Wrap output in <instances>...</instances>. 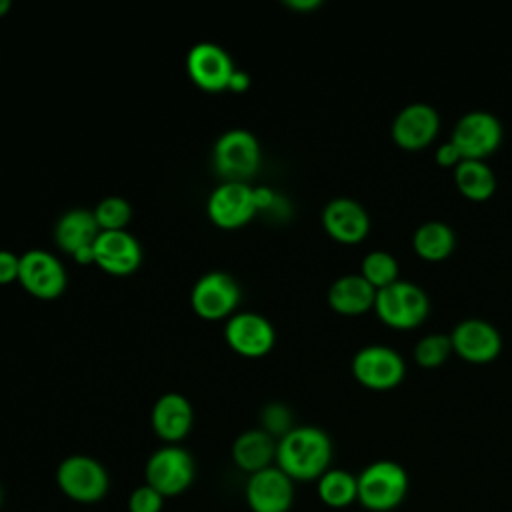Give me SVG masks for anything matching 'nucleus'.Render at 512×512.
<instances>
[{"label":"nucleus","mask_w":512,"mask_h":512,"mask_svg":"<svg viewBox=\"0 0 512 512\" xmlns=\"http://www.w3.org/2000/svg\"><path fill=\"white\" fill-rule=\"evenodd\" d=\"M332 460V440L318 426H294L276 442V466L292 480H318Z\"/></svg>","instance_id":"f257e3e1"},{"label":"nucleus","mask_w":512,"mask_h":512,"mask_svg":"<svg viewBox=\"0 0 512 512\" xmlns=\"http://www.w3.org/2000/svg\"><path fill=\"white\" fill-rule=\"evenodd\" d=\"M358 502L370 512L398 508L408 492V474L394 460H376L358 476Z\"/></svg>","instance_id":"f03ea898"},{"label":"nucleus","mask_w":512,"mask_h":512,"mask_svg":"<svg viewBox=\"0 0 512 512\" xmlns=\"http://www.w3.org/2000/svg\"><path fill=\"white\" fill-rule=\"evenodd\" d=\"M260 142L250 130L230 128L212 148V164L222 182H248L260 168Z\"/></svg>","instance_id":"7ed1b4c3"},{"label":"nucleus","mask_w":512,"mask_h":512,"mask_svg":"<svg viewBox=\"0 0 512 512\" xmlns=\"http://www.w3.org/2000/svg\"><path fill=\"white\" fill-rule=\"evenodd\" d=\"M374 310L384 324L408 330L424 322L430 312V298L422 286L410 280H396L376 290Z\"/></svg>","instance_id":"20e7f679"},{"label":"nucleus","mask_w":512,"mask_h":512,"mask_svg":"<svg viewBox=\"0 0 512 512\" xmlns=\"http://www.w3.org/2000/svg\"><path fill=\"white\" fill-rule=\"evenodd\" d=\"M56 484L64 496L78 504L100 502L110 486L102 462L86 454L66 456L56 468Z\"/></svg>","instance_id":"39448f33"},{"label":"nucleus","mask_w":512,"mask_h":512,"mask_svg":"<svg viewBox=\"0 0 512 512\" xmlns=\"http://www.w3.org/2000/svg\"><path fill=\"white\" fill-rule=\"evenodd\" d=\"M196 476V464L188 450L178 444H166L154 450L144 466V480L164 498L186 492Z\"/></svg>","instance_id":"423d86ee"},{"label":"nucleus","mask_w":512,"mask_h":512,"mask_svg":"<svg viewBox=\"0 0 512 512\" xmlns=\"http://www.w3.org/2000/svg\"><path fill=\"white\" fill-rule=\"evenodd\" d=\"M240 302V286L232 274L210 270L202 274L190 292V306L202 320L230 318Z\"/></svg>","instance_id":"0eeeda50"},{"label":"nucleus","mask_w":512,"mask_h":512,"mask_svg":"<svg viewBox=\"0 0 512 512\" xmlns=\"http://www.w3.org/2000/svg\"><path fill=\"white\" fill-rule=\"evenodd\" d=\"M352 374L370 390H390L402 382L406 364L400 352L394 348L384 344H368L354 354Z\"/></svg>","instance_id":"6e6552de"},{"label":"nucleus","mask_w":512,"mask_h":512,"mask_svg":"<svg viewBox=\"0 0 512 512\" xmlns=\"http://www.w3.org/2000/svg\"><path fill=\"white\" fill-rule=\"evenodd\" d=\"M208 218L222 230H236L248 224L256 214L254 186L248 182H220L206 202Z\"/></svg>","instance_id":"1a4fd4ad"},{"label":"nucleus","mask_w":512,"mask_h":512,"mask_svg":"<svg viewBox=\"0 0 512 512\" xmlns=\"http://www.w3.org/2000/svg\"><path fill=\"white\" fill-rule=\"evenodd\" d=\"M466 160H484L502 142L500 120L486 110H470L458 118L450 138Z\"/></svg>","instance_id":"9d476101"},{"label":"nucleus","mask_w":512,"mask_h":512,"mask_svg":"<svg viewBox=\"0 0 512 512\" xmlns=\"http://www.w3.org/2000/svg\"><path fill=\"white\" fill-rule=\"evenodd\" d=\"M18 282L28 294L40 300H52L66 290L68 276L62 262L52 252L32 248L20 254Z\"/></svg>","instance_id":"9b49d317"},{"label":"nucleus","mask_w":512,"mask_h":512,"mask_svg":"<svg viewBox=\"0 0 512 512\" xmlns=\"http://www.w3.org/2000/svg\"><path fill=\"white\" fill-rule=\"evenodd\" d=\"M224 340L244 358H262L272 350L276 332L270 320L258 312H234L224 324Z\"/></svg>","instance_id":"f8f14e48"},{"label":"nucleus","mask_w":512,"mask_h":512,"mask_svg":"<svg viewBox=\"0 0 512 512\" xmlns=\"http://www.w3.org/2000/svg\"><path fill=\"white\" fill-rule=\"evenodd\" d=\"M236 70L230 54L216 42H198L186 54V72L190 80L206 92L228 90Z\"/></svg>","instance_id":"ddd939ff"},{"label":"nucleus","mask_w":512,"mask_h":512,"mask_svg":"<svg viewBox=\"0 0 512 512\" xmlns=\"http://www.w3.org/2000/svg\"><path fill=\"white\" fill-rule=\"evenodd\" d=\"M244 496L252 512H288L294 504V480L272 464L248 476Z\"/></svg>","instance_id":"4468645a"},{"label":"nucleus","mask_w":512,"mask_h":512,"mask_svg":"<svg viewBox=\"0 0 512 512\" xmlns=\"http://www.w3.org/2000/svg\"><path fill=\"white\" fill-rule=\"evenodd\" d=\"M94 264L112 276L134 274L142 262V248L128 230H100L94 244Z\"/></svg>","instance_id":"2eb2a0df"},{"label":"nucleus","mask_w":512,"mask_h":512,"mask_svg":"<svg viewBox=\"0 0 512 512\" xmlns=\"http://www.w3.org/2000/svg\"><path fill=\"white\" fill-rule=\"evenodd\" d=\"M392 140L404 150L426 148L440 130V116L426 102H412L398 110L392 120Z\"/></svg>","instance_id":"dca6fc26"},{"label":"nucleus","mask_w":512,"mask_h":512,"mask_svg":"<svg viewBox=\"0 0 512 512\" xmlns=\"http://www.w3.org/2000/svg\"><path fill=\"white\" fill-rule=\"evenodd\" d=\"M452 350L468 362H490L500 354L502 336L494 324L482 318H464L450 332Z\"/></svg>","instance_id":"f3484780"},{"label":"nucleus","mask_w":512,"mask_h":512,"mask_svg":"<svg viewBox=\"0 0 512 512\" xmlns=\"http://www.w3.org/2000/svg\"><path fill=\"white\" fill-rule=\"evenodd\" d=\"M322 226L336 242L358 244L370 232V216L358 200L338 196L322 208Z\"/></svg>","instance_id":"a211bd4d"},{"label":"nucleus","mask_w":512,"mask_h":512,"mask_svg":"<svg viewBox=\"0 0 512 512\" xmlns=\"http://www.w3.org/2000/svg\"><path fill=\"white\" fill-rule=\"evenodd\" d=\"M194 412L186 396L178 392L162 394L150 412V424L154 434L166 444H178L192 428Z\"/></svg>","instance_id":"6ab92c4d"},{"label":"nucleus","mask_w":512,"mask_h":512,"mask_svg":"<svg viewBox=\"0 0 512 512\" xmlns=\"http://www.w3.org/2000/svg\"><path fill=\"white\" fill-rule=\"evenodd\" d=\"M376 288L362 274H344L328 288V304L338 314L356 316L374 308Z\"/></svg>","instance_id":"aec40b11"},{"label":"nucleus","mask_w":512,"mask_h":512,"mask_svg":"<svg viewBox=\"0 0 512 512\" xmlns=\"http://www.w3.org/2000/svg\"><path fill=\"white\" fill-rule=\"evenodd\" d=\"M98 234L100 226L94 218V212L88 208L66 210L54 226V240L58 248L70 256L84 246H92Z\"/></svg>","instance_id":"412c9836"},{"label":"nucleus","mask_w":512,"mask_h":512,"mask_svg":"<svg viewBox=\"0 0 512 512\" xmlns=\"http://www.w3.org/2000/svg\"><path fill=\"white\" fill-rule=\"evenodd\" d=\"M276 442L278 440L262 428L244 430L232 444V460L242 472H260L276 460Z\"/></svg>","instance_id":"4be33fe9"},{"label":"nucleus","mask_w":512,"mask_h":512,"mask_svg":"<svg viewBox=\"0 0 512 512\" xmlns=\"http://www.w3.org/2000/svg\"><path fill=\"white\" fill-rule=\"evenodd\" d=\"M416 254L428 262H440L448 258L456 246V234L450 224L442 220L422 222L412 236Z\"/></svg>","instance_id":"5701e85b"},{"label":"nucleus","mask_w":512,"mask_h":512,"mask_svg":"<svg viewBox=\"0 0 512 512\" xmlns=\"http://www.w3.org/2000/svg\"><path fill=\"white\" fill-rule=\"evenodd\" d=\"M454 182L462 196L482 202L496 190V174L484 160H462L454 168Z\"/></svg>","instance_id":"b1692460"},{"label":"nucleus","mask_w":512,"mask_h":512,"mask_svg":"<svg viewBox=\"0 0 512 512\" xmlns=\"http://www.w3.org/2000/svg\"><path fill=\"white\" fill-rule=\"evenodd\" d=\"M318 498L328 508H348L358 500V480L342 468H328L318 478Z\"/></svg>","instance_id":"393cba45"},{"label":"nucleus","mask_w":512,"mask_h":512,"mask_svg":"<svg viewBox=\"0 0 512 512\" xmlns=\"http://www.w3.org/2000/svg\"><path fill=\"white\" fill-rule=\"evenodd\" d=\"M360 274L376 288H384L398 280V262L386 250H372L362 258Z\"/></svg>","instance_id":"a878e982"},{"label":"nucleus","mask_w":512,"mask_h":512,"mask_svg":"<svg viewBox=\"0 0 512 512\" xmlns=\"http://www.w3.org/2000/svg\"><path fill=\"white\" fill-rule=\"evenodd\" d=\"M100 230H126L132 220V206L122 196H106L92 210Z\"/></svg>","instance_id":"bb28decb"},{"label":"nucleus","mask_w":512,"mask_h":512,"mask_svg":"<svg viewBox=\"0 0 512 512\" xmlns=\"http://www.w3.org/2000/svg\"><path fill=\"white\" fill-rule=\"evenodd\" d=\"M450 352H454L452 340H450V334H444V332L426 334L414 344V360L422 368L440 366L450 356Z\"/></svg>","instance_id":"cd10ccee"},{"label":"nucleus","mask_w":512,"mask_h":512,"mask_svg":"<svg viewBox=\"0 0 512 512\" xmlns=\"http://www.w3.org/2000/svg\"><path fill=\"white\" fill-rule=\"evenodd\" d=\"M260 424H262L260 428L276 440H280L284 434H288L294 428L292 412L282 402H268L260 412Z\"/></svg>","instance_id":"c85d7f7f"},{"label":"nucleus","mask_w":512,"mask_h":512,"mask_svg":"<svg viewBox=\"0 0 512 512\" xmlns=\"http://www.w3.org/2000/svg\"><path fill=\"white\" fill-rule=\"evenodd\" d=\"M164 506V496L148 486H136L128 496V512H160Z\"/></svg>","instance_id":"c756f323"},{"label":"nucleus","mask_w":512,"mask_h":512,"mask_svg":"<svg viewBox=\"0 0 512 512\" xmlns=\"http://www.w3.org/2000/svg\"><path fill=\"white\" fill-rule=\"evenodd\" d=\"M20 256L10 250H0V284H8L18 280Z\"/></svg>","instance_id":"7c9ffc66"},{"label":"nucleus","mask_w":512,"mask_h":512,"mask_svg":"<svg viewBox=\"0 0 512 512\" xmlns=\"http://www.w3.org/2000/svg\"><path fill=\"white\" fill-rule=\"evenodd\" d=\"M462 160H464V158H462L460 150L456 148V144H454L452 140H448V142H444V144H440V146L436 148V162H438L440 166H452V168H456Z\"/></svg>","instance_id":"2f4dec72"},{"label":"nucleus","mask_w":512,"mask_h":512,"mask_svg":"<svg viewBox=\"0 0 512 512\" xmlns=\"http://www.w3.org/2000/svg\"><path fill=\"white\" fill-rule=\"evenodd\" d=\"M248 86H250V76H248L244 70H238V68H236V70L232 72V76H230L228 90H232V92L240 94V92L248 90Z\"/></svg>","instance_id":"473e14b6"},{"label":"nucleus","mask_w":512,"mask_h":512,"mask_svg":"<svg viewBox=\"0 0 512 512\" xmlns=\"http://www.w3.org/2000/svg\"><path fill=\"white\" fill-rule=\"evenodd\" d=\"M72 258H74L78 264H94V248H92V246H84V248H80L78 252H74Z\"/></svg>","instance_id":"72a5a7b5"},{"label":"nucleus","mask_w":512,"mask_h":512,"mask_svg":"<svg viewBox=\"0 0 512 512\" xmlns=\"http://www.w3.org/2000/svg\"><path fill=\"white\" fill-rule=\"evenodd\" d=\"M320 4H322L320 0H286V6H290L294 10H314Z\"/></svg>","instance_id":"f704fd0d"},{"label":"nucleus","mask_w":512,"mask_h":512,"mask_svg":"<svg viewBox=\"0 0 512 512\" xmlns=\"http://www.w3.org/2000/svg\"><path fill=\"white\" fill-rule=\"evenodd\" d=\"M10 8H12V2H10V0H0V18L6 16V14L10 12Z\"/></svg>","instance_id":"c9c22d12"},{"label":"nucleus","mask_w":512,"mask_h":512,"mask_svg":"<svg viewBox=\"0 0 512 512\" xmlns=\"http://www.w3.org/2000/svg\"><path fill=\"white\" fill-rule=\"evenodd\" d=\"M0 502H2V490H0Z\"/></svg>","instance_id":"e433bc0d"}]
</instances>
